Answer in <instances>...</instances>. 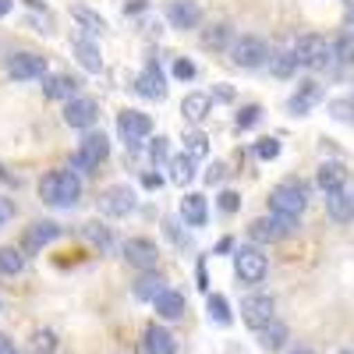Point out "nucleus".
<instances>
[{
	"label": "nucleus",
	"instance_id": "f257e3e1",
	"mask_svg": "<svg viewBox=\"0 0 354 354\" xmlns=\"http://www.w3.org/2000/svg\"><path fill=\"white\" fill-rule=\"evenodd\" d=\"M39 195L43 202L50 205H75L78 195H82V177L68 167V170H53L43 177V185H39Z\"/></svg>",
	"mask_w": 354,
	"mask_h": 354
},
{
	"label": "nucleus",
	"instance_id": "f03ea898",
	"mask_svg": "<svg viewBox=\"0 0 354 354\" xmlns=\"http://www.w3.org/2000/svg\"><path fill=\"white\" fill-rule=\"evenodd\" d=\"M305 205H308V185L298 181V177H287V181H280L270 192V209L280 213V216H294V220H298L305 213Z\"/></svg>",
	"mask_w": 354,
	"mask_h": 354
},
{
	"label": "nucleus",
	"instance_id": "7ed1b4c3",
	"mask_svg": "<svg viewBox=\"0 0 354 354\" xmlns=\"http://www.w3.org/2000/svg\"><path fill=\"white\" fill-rule=\"evenodd\" d=\"M294 53V61H298V68H326L330 64V57H333V43H326L322 36L308 32V36H298V43L290 46Z\"/></svg>",
	"mask_w": 354,
	"mask_h": 354
},
{
	"label": "nucleus",
	"instance_id": "20e7f679",
	"mask_svg": "<svg viewBox=\"0 0 354 354\" xmlns=\"http://www.w3.org/2000/svg\"><path fill=\"white\" fill-rule=\"evenodd\" d=\"M270 61H273V50L259 36H241L230 46V64H238V68H262Z\"/></svg>",
	"mask_w": 354,
	"mask_h": 354
},
{
	"label": "nucleus",
	"instance_id": "39448f33",
	"mask_svg": "<svg viewBox=\"0 0 354 354\" xmlns=\"http://www.w3.org/2000/svg\"><path fill=\"white\" fill-rule=\"evenodd\" d=\"M149 131H153V117L149 113H142V110H121L117 113V135L124 138V145L131 153L149 138Z\"/></svg>",
	"mask_w": 354,
	"mask_h": 354
},
{
	"label": "nucleus",
	"instance_id": "423d86ee",
	"mask_svg": "<svg viewBox=\"0 0 354 354\" xmlns=\"http://www.w3.org/2000/svg\"><path fill=\"white\" fill-rule=\"evenodd\" d=\"M234 270H238L241 283H262L266 280V270H270V262H266L262 248L241 245L238 252H234Z\"/></svg>",
	"mask_w": 354,
	"mask_h": 354
},
{
	"label": "nucleus",
	"instance_id": "0eeeda50",
	"mask_svg": "<svg viewBox=\"0 0 354 354\" xmlns=\"http://www.w3.org/2000/svg\"><path fill=\"white\" fill-rule=\"evenodd\" d=\"M294 230H298V220L273 213V216L252 220V223H248V238H252V241H280V238H287V234H294Z\"/></svg>",
	"mask_w": 354,
	"mask_h": 354
},
{
	"label": "nucleus",
	"instance_id": "6e6552de",
	"mask_svg": "<svg viewBox=\"0 0 354 354\" xmlns=\"http://www.w3.org/2000/svg\"><path fill=\"white\" fill-rule=\"evenodd\" d=\"M241 319L259 333V330L270 326V322H277V301L270 298V294H248V298L241 301Z\"/></svg>",
	"mask_w": 354,
	"mask_h": 354
},
{
	"label": "nucleus",
	"instance_id": "1a4fd4ad",
	"mask_svg": "<svg viewBox=\"0 0 354 354\" xmlns=\"http://www.w3.org/2000/svg\"><path fill=\"white\" fill-rule=\"evenodd\" d=\"M8 75L15 82H36V78H46V57L39 53H15L8 61Z\"/></svg>",
	"mask_w": 354,
	"mask_h": 354
},
{
	"label": "nucleus",
	"instance_id": "9d476101",
	"mask_svg": "<svg viewBox=\"0 0 354 354\" xmlns=\"http://www.w3.org/2000/svg\"><path fill=\"white\" fill-rule=\"evenodd\" d=\"M100 209H103L106 216H128V213L135 209V192H131L128 185L106 188V192L100 195Z\"/></svg>",
	"mask_w": 354,
	"mask_h": 354
},
{
	"label": "nucleus",
	"instance_id": "9b49d317",
	"mask_svg": "<svg viewBox=\"0 0 354 354\" xmlns=\"http://www.w3.org/2000/svg\"><path fill=\"white\" fill-rule=\"evenodd\" d=\"M124 259L131 262V266H138V270H156V259H160V248H156V241H149V238H128V245H124Z\"/></svg>",
	"mask_w": 354,
	"mask_h": 354
},
{
	"label": "nucleus",
	"instance_id": "f8f14e48",
	"mask_svg": "<svg viewBox=\"0 0 354 354\" xmlns=\"http://www.w3.org/2000/svg\"><path fill=\"white\" fill-rule=\"evenodd\" d=\"M135 88H138V96H145V100H163L167 96V78H163L156 61L145 64V71L135 78Z\"/></svg>",
	"mask_w": 354,
	"mask_h": 354
},
{
	"label": "nucleus",
	"instance_id": "ddd939ff",
	"mask_svg": "<svg viewBox=\"0 0 354 354\" xmlns=\"http://www.w3.org/2000/svg\"><path fill=\"white\" fill-rule=\"evenodd\" d=\"M167 21L174 28H195L202 21V11H198L195 0H170L167 4Z\"/></svg>",
	"mask_w": 354,
	"mask_h": 354
},
{
	"label": "nucleus",
	"instance_id": "4468645a",
	"mask_svg": "<svg viewBox=\"0 0 354 354\" xmlns=\"http://www.w3.org/2000/svg\"><path fill=\"white\" fill-rule=\"evenodd\" d=\"M142 351L145 354H177V340H174L170 330L153 322V326H145V333H142Z\"/></svg>",
	"mask_w": 354,
	"mask_h": 354
},
{
	"label": "nucleus",
	"instance_id": "2eb2a0df",
	"mask_svg": "<svg viewBox=\"0 0 354 354\" xmlns=\"http://www.w3.org/2000/svg\"><path fill=\"white\" fill-rule=\"evenodd\" d=\"M106 153H110V138L103 131H85V138L78 142V156L88 167H96L100 160H106Z\"/></svg>",
	"mask_w": 354,
	"mask_h": 354
},
{
	"label": "nucleus",
	"instance_id": "dca6fc26",
	"mask_svg": "<svg viewBox=\"0 0 354 354\" xmlns=\"http://www.w3.org/2000/svg\"><path fill=\"white\" fill-rule=\"evenodd\" d=\"M319 100H322V85H319V82H301V85H298V93L287 100V110H290L294 117H305Z\"/></svg>",
	"mask_w": 354,
	"mask_h": 354
},
{
	"label": "nucleus",
	"instance_id": "f3484780",
	"mask_svg": "<svg viewBox=\"0 0 354 354\" xmlns=\"http://www.w3.org/2000/svg\"><path fill=\"white\" fill-rule=\"evenodd\" d=\"M64 121L71 128H93L96 121V103L88 100V96H75L68 106H64Z\"/></svg>",
	"mask_w": 354,
	"mask_h": 354
},
{
	"label": "nucleus",
	"instance_id": "a211bd4d",
	"mask_svg": "<svg viewBox=\"0 0 354 354\" xmlns=\"http://www.w3.org/2000/svg\"><path fill=\"white\" fill-rule=\"evenodd\" d=\"M315 181H319V188L322 192H340L344 185H347V170H344V163L340 160H326L319 167V174H315Z\"/></svg>",
	"mask_w": 354,
	"mask_h": 354
},
{
	"label": "nucleus",
	"instance_id": "6ab92c4d",
	"mask_svg": "<svg viewBox=\"0 0 354 354\" xmlns=\"http://www.w3.org/2000/svg\"><path fill=\"white\" fill-rule=\"evenodd\" d=\"M326 213H330L337 223H351V220H354V195H351L347 188L330 192V195H326Z\"/></svg>",
	"mask_w": 354,
	"mask_h": 354
},
{
	"label": "nucleus",
	"instance_id": "aec40b11",
	"mask_svg": "<svg viewBox=\"0 0 354 354\" xmlns=\"http://www.w3.org/2000/svg\"><path fill=\"white\" fill-rule=\"evenodd\" d=\"M43 93H46V100H75V93H78V78H71V75H50V78H43Z\"/></svg>",
	"mask_w": 354,
	"mask_h": 354
},
{
	"label": "nucleus",
	"instance_id": "412c9836",
	"mask_svg": "<svg viewBox=\"0 0 354 354\" xmlns=\"http://www.w3.org/2000/svg\"><path fill=\"white\" fill-rule=\"evenodd\" d=\"M181 216L188 227H205V220H209V205H205V195H185L181 198Z\"/></svg>",
	"mask_w": 354,
	"mask_h": 354
},
{
	"label": "nucleus",
	"instance_id": "4be33fe9",
	"mask_svg": "<svg viewBox=\"0 0 354 354\" xmlns=\"http://www.w3.org/2000/svg\"><path fill=\"white\" fill-rule=\"evenodd\" d=\"M209 110H213V96H205V93H188L181 100V113L192 124H202L205 117H209Z\"/></svg>",
	"mask_w": 354,
	"mask_h": 354
},
{
	"label": "nucleus",
	"instance_id": "5701e85b",
	"mask_svg": "<svg viewBox=\"0 0 354 354\" xmlns=\"http://www.w3.org/2000/svg\"><path fill=\"white\" fill-rule=\"evenodd\" d=\"M153 308H156L160 319H181L188 312V301H185V294H177V290H163L153 301Z\"/></svg>",
	"mask_w": 354,
	"mask_h": 354
},
{
	"label": "nucleus",
	"instance_id": "b1692460",
	"mask_svg": "<svg viewBox=\"0 0 354 354\" xmlns=\"http://www.w3.org/2000/svg\"><path fill=\"white\" fill-rule=\"evenodd\" d=\"M71 53L78 57V64H82L85 71H93V75H96V71L103 68V57H100V46H96V43H88V39H82V36H78V39L71 43Z\"/></svg>",
	"mask_w": 354,
	"mask_h": 354
},
{
	"label": "nucleus",
	"instance_id": "393cba45",
	"mask_svg": "<svg viewBox=\"0 0 354 354\" xmlns=\"http://www.w3.org/2000/svg\"><path fill=\"white\" fill-rule=\"evenodd\" d=\"M57 234H61V227L57 223H50V220H43V223H32L28 227V234H25V248L28 252H39L43 245H50Z\"/></svg>",
	"mask_w": 354,
	"mask_h": 354
},
{
	"label": "nucleus",
	"instance_id": "a878e982",
	"mask_svg": "<svg viewBox=\"0 0 354 354\" xmlns=\"http://www.w3.org/2000/svg\"><path fill=\"white\" fill-rule=\"evenodd\" d=\"M170 181L174 185H192L195 181V156H188V153H181V156H174L170 160Z\"/></svg>",
	"mask_w": 354,
	"mask_h": 354
},
{
	"label": "nucleus",
	"instance_id": "bb28decb",
	"mask_svg": "<svg viewBox=\"0 0 354 354\" xmlns=\"http://www.w3.org/2000/svg\"><path fill=\"white\" fill-rule=\"evenodd\" d=\"M163 290H170V287H167V280H163L160 273H145V277L135 283V298H142V301H156Z\"/></svg>",
	"mask_w": 354,
	"mask_h": 354
},
{
	"label": "nucleus",
	"instance_id": "cd10ccee",
	"mask_svg": "<svg viewBox=\"0 0 354 354\" xmlns=\"http://www.w3.org/2000/svg\"><path fill=\"white\" fill-rule=\"evenodd\" d=\"M202 46L205 50H230L234 43H230V25H223V21H216V25H209L202 32Z\"/></svg>",
	"mask_w": 354,
	"mask_h": 354
},
{
	"label": "nucleus",
	"instance_id": "c85d7f7f",
	"mask_svg": "<svg viewBox=\"0 0 354 354\" xmlns=\"http://www.w3.org/2000/svg\"><path fill=\"white\" fill-rule=\"evenodd\" d=\"M259 344L266 351H280L287 344V326H283V322H270L266 330H259Z\"/></svg>",
	"mask_w": 354,
	"mask_h": 354
},
{
	"label": "nucleus",
	"instance_id": "c756f323",
	"mask_svg": "<svg viewBox=\"0 0 354 354\" xmlns=\"http://www.w3.org/2000/svg\"><path fill=\"white\" fill-rule=\"evenodd\" d=\"M205 312H209V319L216 322V326H230V305L223 294H209V301H205Z\"/></svg>",
	"mask_w": 354,
	"mask_h": 354
},
{
	"label": "nucleus",
	"instance_id": "7c9ffc66",
	"mask_svg": "<svg viewBox=\"0 0 354 354\" xmlns=\"http://www.w3.org/2000/svg\"><path fill=\"white\" fill-rule=\"evenodd\" d=\"M270 71H273L277 78H290L294 71H298V61H294V53H290V50H283V53H273Z\"/></svg>",
	"mask_w": 354,
	"mask_h": 354
},
{
	"label": "nucleus",
	"instance_id": "2f4dec72",
	"mask_svg": "<svg viewBox=\"0 0 354 354\" xmlns=\"http://www.w3.org/2000/svg\"><path fill=\"white\" fill-rule=\"evenodd\" d=\"M71 18H75L78 25H85V32H103V28H106L103 15L88 11V8H75V11H71Z\"/></svg>",
	"mask_w": 354,
	"mask_h": 354
},
{
	"label": "nucleus",
	"instance_id": "473e14b6",
	"mask_svg": "<svg viewBox=\"0 0 354 354\" xmlns=\"http://www.w3.org/2000/svg\"><path fill=\"white\" fill-rule=\"evenodd\" d=\"M333 57H337L340 64H354V32H351V28L337 36V43H333Z\"/></svg>",
	"mask_w": 354,
	"mask_h": 354
},
{
	"label": "nucleus",
	"instance_id": "72a5a7b5",
	"mask_svg": "<svg viewBox=\"0 0 354 354\" xmlns=\"http://www.w3.org/2000/svg\"><path fill=\"white\" fill-rule=\"evenodd\" d=\"M21 266H25V255L18 248H0V273L15 277V273H21Z\"/></svg>",
	"mask_w": 354,
	"mask_h": 354
},
{
	"label": "nucleus",
	"instance_id": "f704fd0d",
	"mask_svg": "<svg viewBox=\"0 0 354 354\" xmlns=\"http://www.w3.org/2000/svg\"><path fill=\"white\" fill-rule=\"evenodd\" d=\"M185 153H188V156H195V160L209 153V138H205V131H198V128H195V131H188V135H185Z\"/></svg>",
	"mask_w": 354,
	"mask_h": 354
},
{
	"label": "nucleus",
	"instance_id": "c9c22d12",
	"mask_svg": "<svg viewBox=\"0 0 354 354\" xmlns=\"http://www.w3.org/2000/svg\"><path fill=\"white\" fill-rule=\"evenodd\" d=\"M259 121H262V106H255V103L241 106V110H238V117H234V124H238V131H248V128H255Z\"/></svg>",
	"mask_w": 354,
	"mask_h": 354
},
{
	"label": "nucleus",
	"instance_id": "e433bc0d",
	"mask_svg": "<svg viewBox=\"0 0 354 354\" xmlns=\"http://www.w3.org/2000/svg\"><path fill=\"white\" fill-rule=\"evenodd\" d=\"M330 117L344 124H354V100H330Z\"/></svg>",
	"mask_w": 354,
	"mask_h": 354
},
{
	"label": "nucleus",
	"instance_id": "4c0bfd02",
	"mask_svg": "<svg viewBox=\"0 0 354 354\" xmlns=\"http://www.w3.org/2000/svg\"><path fill=\"white\" fill-rule=\"evenodd\" d=\"M255 156L259 160H277L280 156V138H259V145H255Z\"/></svg>",
	"mask_w": 354,
	"mask_h": 354
},
{
	"label": "nucleus",
	"instance_id": "58836bf2",
	"mask_svg": "<svg viewBox=\"0 0 354 354\" xmlns=\"http://www.w3.org/2000/svg\"><path fill=\"white\" fill-rule=\"evenodd\" d=\"M32 347H36V354H53V351H57V337H53L50 330H39V333L32 337Z\"/></svg>",
	"mask_w": 354,
	"mask_h": 354
},
{
	"label": "nucleus",
	"instance_id": "ea45409f",
	"mask_svg": "<svg viewBox=\"0 0 354 354\" xmlns=\"http://www.w3.org/2000/svg\"><path fill=\"white\" fill-rule=\"evenodd\" d=\"M174 78H181V82L195 78V64L188 61V57H177V61H174Z\"/></svg>",
	"mask_w": 354,
	"mask_h": 354
},
{
	"label": "nucleus",
	"instance_id": "a19ab883",
	"mask_svg": "<svg viewBox=\"0 0 354 354\" xmlns=\"http://www.w3.org/2000/svg\"><path fill=\"white\" fill-rule=\"evenodd\" d=\"M220 209L223 213H238L241 209V195L238 192H220Z\"/></svg>",
	"mask_w": 354,
	"mask_h": 354
},
{
	"label": "nucleus",
	"instance_id": "79ce46f5",
	"mask_svg": "<svg viewBox=\"0 0 354 354\" xmlns=\"http://www.w3.org/2000/svg\"><path fill=\"white\" fill-rule=\"evenodd\" d=\"M149 160L160 167V163H167V138L163 135H156V142L149 145Z\"/></svg>",
	"mask_w": 354,
	"mask_h": 354
},
{
	"label": "nucleus",
	"instance_id": "37998d69",
	"mask_svg": "<svg viewBox=\"0 0 354 354\" xmlns=\"http://www.w3.org/2000/svg\"><path fill=\"white\" fill-rule=\"evenodd\" d=\"M142 188L160 192V188H163V177H160V174H153V170H145V174H142Z\"/></svg>",
	"mask_w": 354,
	"mask_h": 354
},
{
	"label": "nucleus",
	"instance_id": "c03bdc74",
	"mask_svg": "<svg viewBox=\"0 0 354 354\" xmlns=\"http://www.w3.org/2000/svg\"><path fill=\"white\" fill-rule=\"evenodd\" d=\"M85 234H88L93 241H100V245H110V234H106L100 223H88V227H85Z\"/></svg>",
	"mask_w": 354,
	"mask_h": 354
},
{
	"label": "nucleus",
	"instance_id": "a18cd8bd",
	"mask_svg": "<svg viewBox=\"0 0 354 354\" xmlns=\"http://www.w3.org/2000/svg\"><path fill=\"white\" fill-rule=\"evenodd\" d=\"M213 100H223V103H230V100H234V88H230L227 82H220V85L213 88Z\"/></svg>",
	"mask_w": 354,
	"mask_h": 354
},
{
	"label": "nucleus",
	"instance_id": "49530a36",
	"mask_svg": "<svg viewBox=\"0 0 354 354\" xmlns=\"http://www.w3.org/2000/svg\"><path fill=\"white\" fill-rule=\"evenodd\" d=\"M205 181H209V185H216V181H223V163H213L209 170H205Z\"/></svg>",
	"mask_w": 354,
	"mask_h": 354
},
{
	"label": "nucleus",
	"instance_id": "de8ad7c7",
	"mask_svg": "<svg viewBox=\"0 0 354 354\" xmlns=\"http://www.w3.org/2000/svg\"><path fill=\"white\" fill-rule=\"evenodd\" d=\"M124 11H128V15H138V11H145V0H124Z\"/></svg>",
	"mask_w": 354,
	"mask_h": 354
},
{
	"label": "nucleus",
	"instance_id": "09e8293b",
	"mask_svg": "<svg viewBox=\"0 0 354 354\" xmlns=\"http://www.w3.org/2000/svg\"><path fill=\"white\" fill-rule=\"evenodd\" d=\"M0 354H15V340L0 333Z\"/></svg>",
	"mask_w": 354,
	"mask_h": 354
},
{
	"label": "nucleus",
	"instance_id": "8fccbe9b",
	"mask_svg": "<svg viewBox=\"0 0 354 354\" xmlns=\"http://www.w3.org/2000/svg\"><path fill=\"white\" fill-rule=\"evenodd\" d=\"M8 220H11V205H8L4 198H0V227H4Z\"/></svg>",
	"mask_w": 354,
	"mask_h": 354
},
{
	"label": "nucleus",
	"instance_id": "3c124183",
	"mask_svg": "<svg viewBox=\"0 0 354 354\" xmlns=\"http://www.w3.org/2000/svg\"><path fill=\"white\" fill-rule=\"evenodd\" d=\"M11 8H15V0H0V18H8Z\"/></svg>",
	"mask_w": 354,
	"mask_h": 354
},
{
	"label": "nucleus",
	"instance_id": "603ef678",
	"mask_svg": "<svg viewBox=\"0 0 354 354\" xmlns=\"http://www.w3.org/2000/svg\"><path fill=\"white\" fill-rule=\"evenodd\" d=\"M230 248H234V241H230V238H223V241L216 245V252H230Z\"/></svg>",
	"mask_w": 354,
	"mask_h": 354
},
{
	"label": "nucleus",
	"instance_id": "864d4df0",
	"mask_svg": "<svg viewBox=\"0 0 354 354\" xmlns=\"http://www.w3.org/2000/svg\"><path fill=\"white\" fill-rule=\"evenodd\" d=\"M290 354H315V351H312V347H294Z\"/></svg>",
	"mask_w": 354,
	"mask_h": 354
},
{
	"label": "nucleus",
	"instance_id": "5fc2aeb1",
	"mask_svg": "<svg viewBox=\"0 0 354 354\" xmlns=\"http://www.w3.org/2000/svg\"><path fill=\"white\" fill-rule=\"evenodd\" d=\"M337 354H354V351H337Z\"/></svg>",
	"mask_w": 354,
	"mask_h": 354
},
{
	"label": "nucleus",
	"instance_id": "6e6d98bb",
	"mask_svg": "<svg viewBox=\"0 0 354 354\" xmlns=\"http://www.w3.org/2000/svg\"><path fill=\"white\" fill-rule=\"evenodd\" d=\"M347 4H354V0H347Z\"/></svg>",
	"mask_w": 354,
	"mask_h": 354
}]
</instances>
